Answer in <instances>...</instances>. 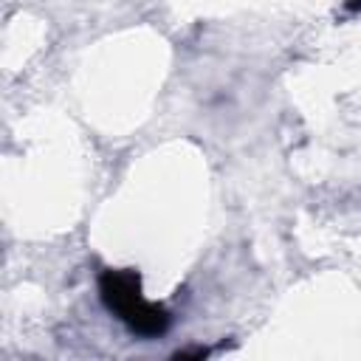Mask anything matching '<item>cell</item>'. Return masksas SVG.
Instances as JSON below:
<instances>
[{
  "instance_id": "cell-1",
  "label": "cell",
  "mask_w": 361,
  "mask_h": 361,
  "mask_svg": "<svg viewBox=\"0 0 361 361\" xmlns=\"http://www.w3.org/2000/svg\"><path fill=\"white\" fill-rule=\"evenodd\" d=\"M99 296L110 313H116L130 333L141 338H158L169 330L172 316L158 302L144 299L141 293V276L138 271H104L99 276Z\"/></svg>"
},
{
  "instance_id": "cell-2",
  "label": "cell",
  "mask_w": 361,
  "mask_h": 361,
  "mask_svg": "<svg viewBox=\"0 0 361 361\" xmlns=\"http://www.w3.org/2000/svg\"><path fill=\"white\" fill-rule=\"evenodd\" d=\"M344 8H347V11H358V8H361V0H347Z\"/></svg>"
}]
</instances>
